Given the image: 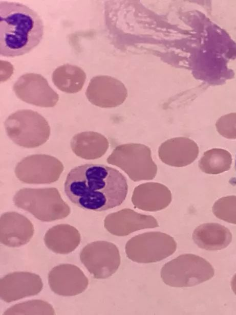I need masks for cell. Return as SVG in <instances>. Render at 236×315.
Masks as SVG:
<instances>
[{
	"instance_id": "obj_1",
	"label": "cell",
	"mask_w": 236,
	"mask_h": 315,
	"mask_svg": "<svg viewBox=\"0 0 236 315\" xmlns=\"http://www.w3.org/2000/svg\"><path fill=\"white\" fill-rule=\"evenodd\" d=\"M126 177L118 170L104 165L85 164L68 173L65 193L78 207L100 212L120 206L128 193Z\"/></svg>"
},
{
	"instance_id": "obj_2",
	"label": "cell",
	"mask_w": 236,
	"mask_h": 315,
	"mask_svg": "<svg viewBox=\"0 0 236 315\" xmlns=\"http://www.w3.org/2000/svg\"><path fill=\"white\" fill-rule=\"evenodd\" d=\"M44 35L38 14L18 3L0 2V54L5 57L24 55L36 47Z\"/></svg>"
},
{
	"instance_id": "obj_3",
	"label": "cell",
	"mask_w": 236,
	"mask_h": 315,
	"mask_svg": "<svg viewBox=\"0 0 236 315\" xmlns=\"http://www.w3.org/2000/svg\"><path fill=\"white\" fill-rule=\"evenodd\" d=\"M13 201L17 208L41 221L61 219L71 213L69 205L55 188H23L15 193Z\"/></svg>"
},
{
	"instance_id": "obj_4",
	"label": "cell",
	"mask_w": 236,
	"mask_h": 315,
	"mask_svg": "<svg viewBox=\"0 0 236 315\" xmlns=\"http://www.w3.org/2000/svg\"><path fill=\"white\" fill-rule=\"evenodd\" d=\"M214 274V268L208 261L192 254L179 256L166 263L161 270L163 282L175 287L197 285L211 279Z\"/></svg>"
},
{
	"instance_id": "obj_5",
	"label": "cell",
	"mask_w": 236,
	"mask_h": 315,
	"mask_svg": "<svg viewBox=\"0 0 236 315\" xmlns=\"http://www.w3.org/2000/svg\"><path fill=\"white\" fill-rule=\"evenodd\" d=\"M4 125L9 138L16 145L25 148L41 146L50 135V127L46 119L30 109L13 112L6 119Z\"/></svg>"
},
{
	"instance_id": "obj_6",
	"label": "cell",
	"mask_w": 236,
	"mask_h": 315,
	"mask_svg": "<svg viewBox=\"0 0 236 315\" xmlns=\"http://www.w3.org/2000/svg\"><path fill=\"white\" fill-rule=\"evenodd\" d=\"M177 243L170 235L160 232H149L131 238L125 246L126 256L139 263L158 262L173 255Z\"/></svg>"
},
{
	"instance_id": "obj_7",
	"label": "cell",
	"mask_w": 236,
	"mask_h": 315,
	"mask_svg": "<svg viewBox=\"0 0 236 315\" xmlns=\"http://www.w3.org/2000/svg\"><path fill=\"white\" fill-rule=\"evenodd\" d=\"M80 259L95 279L110 277L120 264L117 246L106 241H95L86 245L80 252Z\"/></svg>"
},
{
	"instance_id": "obj_8",
	"label": "cell",
	"mask_w": 236,
	"mask_h": 315,
	"mask_svg": "<svg viewBox=\"0 0 236 315\" xmlns=\"http://www.w3.org/2000/svg\"><path fill=\"white\" fill-rule=\"evenodd\" d=\"M63 169L62 163L56 158L37 154L23 159L16 164L14 172L22 183L48 184L57 181Z\"/></svg>"
},
{
	"instance_id": "obj_9",
	"label": "cell",
	"mask_w": 236,
	"mask_h": 315,
	"mask_svg": "<svg viewBox=\"0 0 236 315\" xmlns=\"http://www.w3.org/2000/svg\"><path fill=\"white\" fill-rule=\"evenodd\" d=\"M18 98L23 101L41 107L55 106L58 94L49 85L47 79L36 73H26L18 78L13 86Z\"/></svg>"
},
{
	"instance_id": "obj_10",
	"label": "cell",
	"mask_w": 236,
	"mask_h": 315,
	"mask_svg": "<svg viewBox=\"0 0 236 315\" xmlns=\"http://www.w3.org/2000/svg\"><path fill=\"white\" fill-rule=\"evenodd\" d=\"M85 95L92 104L111 108L124 102L127 97V90L119 80L110 76L98 75L91 79Z\"/></svg>"
},
{
	"instance_id": "obj_11",
	"label": "cell",
	"mask_w": 236,
	"mask_h": 315,
	"mask_svg": "<svg viewBox=\"0 0 236 315\" xmlns=\"http://www.w3.org/2000/svg\"><path fill=\"white\" fill-rule=\"evenodd\" d=\"M48 283L52 291L64 297L74 296L88 287L89 280L77 266L61 264L54 267L49 273Z\"/></svg>"
},
{
	"instance_id": "obj_12",
	"label": "cell",
	"mask_w": 236,
	"mask_h": 315,
	"mask_svg": "<svg viewBox=\"0 0 236 315\" xmlns=\"http://www.w3.org/2000/svg\"><path fill=\"white\" fill-rule=\"evenodd\" d=\"M43 287L38 275L27 272L9 273L0 280L1 299L7 303L38 294Z\"/></svg>"
},
{
	"instance_id": "obj_13",
	"label": "cell",
	"mask_w": 236,
	"mask_h": 315,
	"mask_svg": "<svg viewBox=\"0 0 236 315\" xmlns=\"http://www.w3.org/2000/svg\"><path fill=\"white\" fill-rule=\"evenodd\" d=\"M104 226L113 235L126 236L138 230L158 227L159 224L151 215L125 208L108 215L104 220Z\"/></svg>"
},
{
	"instance_id": "obj_14",
	"label": "cell",
	"mask_w": 236,
	"mask_h": 315,
	"mask_svg": "<svg viewBox=\"0 0 236 315\" xmlns=\"http://www.w3.org/2000/svg\"><path fill=\"white\" fill-rule=\"evenodd\" d=\"M34 234V227L26 216L16 212L3 213L0 218L1 243L17 248L29 242Z\"/></svg>"
},
{
	"instance_id": "obj_15",
	"label": "cell",
	"mask_w": 236,
	"mask_h": 315,
	"mask_svg": "<svg viewBox=\"0 0 236 315\" xmlns=\"http://www.w3.org/2000/svg\"><path fill=\"white\" fill-rule=\"evenodd\" d=\"M192 239L201 249L217 251L229 245L232 240V234L228 229L220 224L206 223L195 229Z\"/></svg>"
},
{
	"instance_id": "obj_16",
	"label": "cell",
	"mask_w": 236,
	"mask_h": 315,
	"mask_svg": "<svg viewBox=\"0 0 236 315\" xmlns=\"http://www.w3.org/2000/svg\"><path fill=\"white\" fill-rule=\"evenodd\" d=\"M81 241L76 228L68 224H60L49 229L44 236L46 246L52 252L68 254L74 251Z\"/></svg>"
},
{
	"instance_id": "obj_17",
	"label": "cell",
	"mask_w": 236,
	"mask_h": 315,
	"mask_svg": "<svg viewBox=\"0 0 236 315\" xmlns=\"http://www.w3.org/2000/svg\"><path fill=\"white\" fill-rule=\"evenodd\" d=\"M72 151L78 157L94 160L102 156L109 147L108 140L94 131H85L73 136L70 142Z\"/></svg>"
},
{
	"instance_id": "obj_18",
	"label": "cell",
	"mask_w": 236,
	"mask_h": 315,
	"mask_svg": "<svg viewBox=\"0 0 236 315\" xmlns=\"http://www.w3.org/2000/svg\"><path fill=\"white\" fill-rule=\"evenodd\" d=\"M86 77L85 73L81 68L68 63L57 67L52 76L55 86L60 91L69 94L80 91Z\"/></svg>"
},
{
	"instance_id": "obj_19",
	"label": "cell",
	"mask_w": 236,
	"mask_h": 315,
	"mask_svg": "<svg viewBox=\"0 0 236 315\" xmlns=\"http://www.w3.org/2000/svg\"><path fill=\"white\" fill-rule=\"evenodd\" d=\"M232 156L228 151L213 148L204 152L199 162L201 171L209 174H218L229 170Z\"/></svg>"
},
{
	"instance_id": "obj_20",
	"label": "cell",
	"mask_w": 236,
	"mask_h": 315,
	"mask_svg": "<svg viewBox=\"0 0 236 315\" xmlns=\"http://www.w3.org/2000/svg\"><path fill=\"white\" fill-rule=\"evenodd\" d=\"M171 200L170 192L150 191L139 192L135 191L132 202L135 207L146 211L155 212L167 207Z\"/></svg>"
},
{
	"instance_id": "obj_21",
	"label": "cell",
	"mask_w": 236,
	"mask_h": 315,
	"mask_svg": "<svg viewBox=\"0 0 236 315\" xmlns=\"http://www.w3.org/2000/svg\"><path fill=\"white\" fill-rule=\"evenodd\" d=\"M6 314H55L52 305L40 300H33L20 303L8 308Z\"/></svg>"
},
{
	"instance_id": "obj_22",
	"label": "cell",
	"mask_w": 236,
	"mask_h": 315,
	"mask_svg": "<svg viewBox=\"0 0 236 315\" xmlns=\"http://www.w3.org/2000/svg\"><path fill=\"white\" fill-rule=\"evenodd\" d=\"M212 210L217 218L236 224V196H226L218 199L213 204Z\"/></svg>"
},
{
	"instance_id": "obj_23",
	"label": "cell",
	"mask_w": 236,
	"mask_h": 315,
	"mask_svg": "<svg viewBox=\"0 0 236 315\" xmlns=\"http://www.w3.org/2000/svg\"><path fill=\"white\" fill-rule=\"evenodd\" d=\"M217 131L228 139H236V112L222 116L216 123Z\"/></svg>"
},
{
	"instance_id": "obj_24",
	"label": "cell",
	"mask_w": 236,
	"mask_h": 315,
	"mask_svg": "<svg viewBox=\"0 0 236 315\" xmlns=\"http://www.w3.org/2000/svg\"><path fill=\"white\" fill-rule=\"evenodd\" d=\"M231 287L232 291L236 295V274L233 276L231 279Z\"/></svg>"
},
{
	"instance_id": "obj_25",
	"label": "cell",
	"mask_w": 236,
	"mask_h": 315,
	"mask_svg": "<svg viewBox=\"0 0 236 315\" xmlns=\"http://www.w3.org/2000/svg\"><path fill=\"white\" fill-rule=\"evenodd\" d=\"M235 168H236V161H235Z\"/></svg>"
}]
</instances>
